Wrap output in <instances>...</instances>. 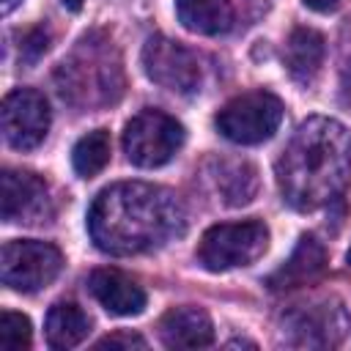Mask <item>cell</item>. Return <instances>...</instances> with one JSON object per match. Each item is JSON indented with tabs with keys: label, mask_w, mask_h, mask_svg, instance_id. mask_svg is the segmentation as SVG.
Returning a JSON list of instances; mask_svg holds the SVG:
<instances>
[{
	"label": "cell",
	"mask_w": 351,
	"mask_h": 351,
	"mask_svg": "<svg viewBox=\"0 0 351 351\" xmlns=\"http://www.w3.org/2000/svg\"><path fill=\"white\" fill-rule=\"evenodd\" d=\"M186 228V211L176 192L145 181L104 186L88 208V233L107 255L151 252Z\"/></svg>",
	"instance_id": "6da1fadb"
},
{
	"label": "cell",
	"mask_w": 351,
	"mask_h": 351,
	"mask_svg": "<svg viewBox=\"0 0 351 351\" xmlns=\"http://www.w3.org/2000/svg\"><path fill=\"white\" fill-rule=\"evenodd\" d=\"M44 49H47V33H44L41 27L30 30V33L25 36V41H22V52H25V60H36V58H38Z\"/></svg>",
	"instance_id": "ffe728a7"
},
{
	"label": "cell",
	"mask_w": 351,
	"mask_h": 351,
	"mask_svg": "<svg viewBox=\"0 0 351 351\" xmlns=\"http://www.w3.org/2000/svg\"><path fill=\"white\" fill-rule=\"evenodd\" d=\"M159 337L167 348H206L214 343V324L200 307H173L159 321Z\"/></svg>",
	"instance_id": "8fae6325"
},
{
	"label": "cell",
	"mask_w": 351,
	"mask_h": 351,
	"mask_svg": "<svg viewBox=\"0 0 351 351\" xmlns=\"http://www.w3.org/2000/svg\"><path fill=\"white\" fill-rule=\"evenodd\" d=\"M282 121V101L269 90H247L233 96L214 118L217 132L236 145H258L269 140Z\"/></svg>",
	"instance_id": "277c9868"
},
{
	"label": "cell",
	"mask_w": 351,
	"mask_h": 351,
	"mask_svg": "<svg viewBox=\"0 0 351 351\" xmlns=\"http://www.w3.org/2000/svg\"><path fill=\"white\" fill-rule=\"evenodd\" d=\"M96 348H145V340L132 332H115L96 343Z\"/></svg>",
	"instance_id": "d6986e66"
},
{
	"label": "cell",
	"mask_w": 351,
	"mask_h": 351,
	"mask_svg": "<svg viewBox=\"0 0 351 351\" xmlns=\"http://www.w3.org/2000/svg\"><path fill=\"white\" fill-rule=\"evenodd\" d=\"M217 189L228 206H244L258 189V173L250 162H219Z\"/></svg>",
	"instance_id": "2e32d148"
},
{
	"label": "cell",
	"mask_w": 351,
	"mask_h": 351,
	"mask_svg": "<svg viewBox=\"0 0 351 351\" xmlns=\"http://www.w3.org/2000/svg\"><path fill=\"white\" fill-rule=\"evenodd\" d=\"M326 266V250L315 236H302L296 250L291 252V258L266 280L269 288L282 291V288H293L302 282L315 280Z\"/></svg>",
	"instance_id": "7c38bea8"
},
{
	"label": "cell",
	"mask_w": 351,
	"mask_h": 351,
	"mask_svg": "<svg viewBox=\"0 0 351 351\" xmlns=\"http://www.w3.org/2000/svg\"><path fill=\"white\" fill-rule=\"evenodd\" d=\"M33 343L30 318L14 310L0 315V351H27Z\"/></svg>",
	"instance_id": "ac0fdd59"
},
{
	"label": "cell",
	"mask_w": 351,
	"mask_h": 351,
	"mask_svg": "<svg viewBox=\"0 0 351 351\" xmlns=\"http://www.w3.org/2000/svg\"><path fill=\"white\" fill-rule=\"evenodd\" d=\"M82 3H85V0H63V5H66L69 11H80V8H82Z\"/></svg>",
	"instance_id": "7402d4cb"
},
{
	"label": "cell",
	"mask_w": 351,
	"mask_h": 351,
	"mask_svg": "<svg viewBox=\"0 0 351 351\" xmlns=\"http://www.w3.org/2000/svg\"><path fill=\"white\" fill-rule=\"evenodd\" d=\"M269 247V228L261 219L211 225L197 244V261L208 271H228L255 263Z\"/></svg>",
	"instance_id": "3957f363"
},
{
	"label": "cell",
	"mask_w": 351,
	"mask_h": 351,
	"mask_svg": "<svg viewBox=\"0 0 351 351\" xmlns=\"http://www.w3.org/2000/svg\"><path fill=\"white\" fill-rule=\"evenodd\" d=\"M110 162V132L107 129H93L82 134L74 148H71V165L80 178H93L99 176Z\"/></svg>",
	"instance_id": "e0dca14e"
},
{
	"label": "cell",
	"mask_w": 351,
	"mask_h": 351,
	"mask_svg": "<svg viewBox=\"0 0 351 351\" xmlns=\"http://www.w3.org/2000/svg\"><path fill=\"white\" fill-rule=\"evenodd\" d=\"M0 217L14 225H36L49 217V189L44 178L27 170H3L0 176Z\"/></svg>",
	"instance_id": "9c48e42d"
},
{
	"label": "cell",
	"mask_w": 351,
	"mask_h": 351,
	"mask_svg": "<svg viewBox=\"0 0 351 351\" xmlns=\"http://www.w3.org/2000/svg\"><path fill=\"white\" fill-rule=\"evenodd\" d=\"M16 3H19V0H3V14H8V11L16 5Z\"/></svg>",
	"instance_id": "603a6c76"
},
{
	"label": "cell",
	"mask_w": 351,
	"mask_h": 351,
	"mask_svg": "<svg viewBox=\"0 0 351 351\" xmlns=\"http://www.w3.org/2000/svg\"><path fill=\"white\" fill-rule=\"evenodd\" d=\"M90 332V318L77 302H55L44 321V335L49 348L66 351L80 346Z\"/></svg>",
	"instance_id": "5bb4252c"
},
{
	"label": "cell",
	"mask_w": 351,
	"mask_h": 351,
	"mask_svg": "<svg viewBox=\"0 0 351 351\" xmlns=\"http://www.w3.org/2000/svg\"><path fill=\"white\" fill-rule=\"evenodd\" d=\"M143 69L159 88L189 96L200 90V63L195 52L167 36H151L143 47Z\"/></svg>",
	"instance_id": "52a82bcc"
},
{
	"label": "cell",
	"mask_w": 351,
	"mask_h": 351,
	"mask_svg": "<svg viewBox=\"0 0 351 351\" xmlns=\"http://www.w3.org/2000/svg\"><path fill=\"white\" fill-rule=\"evenodd\" d=\"M176 14L186 30L200 36H219L233 25L230 0H176Z\"/></svg>",
	"instance_id": "9a60e30c"
},
{
	"label": "cell",
	"mask_w": 351,
	"mask_h": 351,
	"mask_svg": "<svg viewBox=\"0 0 351 351\" xmlns=\"http://www.w3.org/2000/svg\"><path fill=\"white\" fill-rule=\"evenodd\" d=\"M274 176L291 208L329 206L351 184V129L335 118H307L280 154Z\"/></svg>",
	"instance_id": "7a4b0ae2"
},
{
	"label": "cell",
	"mask_w": 351,
	"mask_h": 351,
	"mask_svg": "<svg viewBox=\"0 0 351 351\" xmlns=\"http://www.w3.org/2000/svg\"><path fill=\"white\" fill-rule=\"evenodd\" d=\"M93 299L112 315H137L145 310V291L118 269H96L88 277Z\"/></svg>",
	"instance_id": "30bf717a"
},
{
	"label": "cell",
	"mask_w": 351,
	"mask_h": 351,
	"mask_svg": "<svg viewBox=\"0 0 351 351\" xmlns=\"http://www.w3.org/2000/svg\"><path fill=\"white\" fill-rule=\"evenodd\" d=\"M184 126L154 107L140 110L123 129V154L137 167H162L184 145Z\"/></svg>",
	"instance_id": "5b68a950"
},
{
	"label": "cell",
	"mask_w": 351,
	"mask_h": 351,
	"mask_svg": "<svg viewBox=\"0 0 351 351\" xmlns=\"http://www.w3.org/2000/svg\"><path fill=\"white\" fill-rule=\"evenodd\" d=\"M324 55H326V41L318 30H313V27L291 30V36L285 41V69L296 82H302V85L313 82V77L321 71Z\"/></svg>",
	"instance_id": "4fadbf2b"
},
{
	"label": "cell",
	"mask_w": 351,
	"mask_h": 351,
	"mask_svg": "<svg viewBox=\"0 0 351 351\" xmlns=\"http://www.w3.org/2000/svg\"><path fill=\"white\" fill-rule=\"evenodd\" d=\"M346 261H348V266H351V247H348V252H346Z\"/></svg>",
	"instance_id": "cb8c5ba5"
},
{
	"label": "cell",
	"mask_w": 351,
	"mask_h": 351,
	"mask_svg": "<svg viewBox=\"0 0 351 351\" xmlns=\"http://www.w3.org/2000/svg\"><path fill=\"white\" fill-rule=\"evenodd\" d=\"M3 137L16 151H30L44 143L49 132V104L33 88H14L5 93L3 107Z\"/></svg>",
	"instance_id": "ba28073f"
},
{
	"label": "cell",
	"mask_w": 351,
	"mask_h": 351,
	"mask_svg": "<svg viewBox=\"0 0 351 351\" xmlns=\"http://www.w3.org/2000/svg\"><path fill=\"white\" fill-rule=\"evenodd\" d=\"M63 269V255L55 244L49 241H36V239H14L3 244L0 252V277L3 285L22 291V293H36L47 288Z\"/></svg>",
	"instance_id": "8992f818"
},
{
	"label": "cell",
	"mask_w": 351,
	"mask_h": 351,
	"mask_svg": "<svg viewBox=\"0 0 351 351\" xmlns=\"http://www.w3.org/2000/svg\"><path fill=\"white\" fill-rule=\"evenodd\" d=\"M310 11H318V14H329V11H335L337 5H340V0H302Z\"/></svg>",
	"instance_id": "44dd1931"
}]
</instances>
